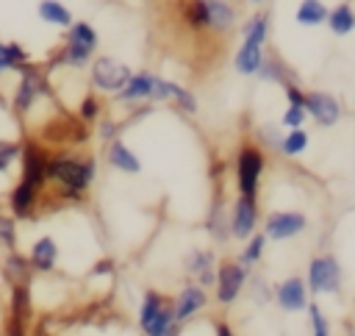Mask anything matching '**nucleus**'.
<instances>
[{
  "label": "nucleus",
  "instance_id": "obj_1",
  "mask_svg": "<svg viewBox=\"0 0 355 336\" xmlns=\"http://www.w3.org/2000/svg\"><path fill=\"white\" fill-rule=\"evenodd\" d=\"M97 156L86 150H53L47 161V186L58 203H80L97 180Z\"/></svg>",
  "mask_w": 355,
  "mask_h": 336
},
{
  "label": "nucleus",
  "instance_id": "obj_2",
  "mask_svg": "<svg viewBox=\"0 0 355 336\" xmlns=\"http://www.w3.org/2000/svg\"><path fill=\"white\" fill-rule=\"evenodd\" d=\"M136 325L144 336H180L183 325L175 322V311H172V294L147 286L141 292L139 308H136Z\"/></svg>",
  "mask_w": 355,
  "mask_h": 336
},
{
  "label": "nucleus",
  "instance_id": "obj_3",
  "mask_svg": "<svg viewBox=\"0 0 355 336\" xmlns=\"http://www.w3.org/2000/svg\"><path fill=\"white\" fill-rule=\"evenodd\" d=\"M266 150L252 139H241L236 153H233V183H236V194L244 197H258L261 200V183L266 178Z\"/></svg>",
  "mask_w": 355,
  "mask_h": 336
},
{
  "label": "nucleus",
  "instance_id": "obj_4",
  "mask_svg": "<svg viewBox=\"0 0 355 336\" xmlns=\"http://www.w3.org/2000/svg\"><path fill=\"white\" fill-rule=\"evenodd\" d=\"M53 97V83H50V75L44 72L42 64H28L19 75H17V86L11 92V114L17 119H28L36 106L42 100H50Z\"/></svg>",
  "mask_w": 355,
  "mask_h": 336
},
{
  "label": "nucleus",
  "instance_id": "obj_5",
  "mask_svg": "<svg viewBox=\"0 0 355 336\" xmlns=\"http://www.w3.org/2000/svg\"><path fill=\"white\" fill-rule=\"evenodd\" d=\"M302 278L308 283L311 297H338L341 289H344V269H341V261L333 253L311 255Z\"/></svg>",
  "mask_w": 355,
  "mask_h": 336
},
{
  "label": "nucleus",
  "instance_id": "obj_6",
  "mask_svg": "<svg viewBox=\"0 0 355 336\" xmlns=\"http://www.w3.org/2000/svg\"><path fill=\"white\" fill-rule=\"evenodd\" d=\"M89 75V89L97 92V94H119L125 89V83L130 81L133 75V67L116 56H108V53H97L86 69Z\"/></svg>",
  "mask_w": 355,
  "mask_h": 336
},
{
  "label": "nucleus",
  "instance_id": "obj_7",
  "mask_svg": "<svg viewBox=\"0 0 355 336\" xmlns=\"http://www.w3.org/2000/svg\"><path fill=\"white\" fill-rule=\"evenodd\" d=\"M250 272H252V269H247L236 255H222V258L216 261L214 303H216L219 308H225V311H227V308H233V305L241 300L244 289H247Z\"/></svg>",
  "mask_w": 355,
  "mask_h": 336
},
{
  "label": "nucleus",
  "instance_id": "obj_8",
  "mask_svg": "<svg viewBox=\"0 0 355 336\" xmlns=\"http://www.w3.org/2000/svg\"><path fill=\"white\" fill-rule=\"evenodd\" d=\"M311 228V217L302 208H272L261 219V233L266 242H288Z\"/></svg>",
  "mask_w": 355,
  "mask_h": 336
},
{
  "label": "nucleus",
  "instance_id": "obj_9",
  "mask_svg": "<svg viewBox=\"0 0 355 336\" xmlns=\"http://www.w3.org/2000/svg\"><path fill=\"white\" fill-rule=\"evenodd\" d=\"M227 219H230V242H244L250 239L255 230H261V200L258 197H244L236 194L227 205Z\"/></svg>",
  "mask_w": 355,
  "mask_h": 336
},
{
  "label": "nucleus",
  "instance_id": "obj_10",
  "mask_svg": "<svg viewBox=\"0 0 355 336\" xmlns=\"http://www.w3.org/2000/svg\"><path fill=\"white\" fill-rule=\"evenodd\" d=\"M50 153L53 150L47 144H42L36 136H25L22 139V150H19V180H28V183H33L36 189L44 192Z\"/></svg>",
  "mask_w": 355,
  "mask_h": 336
},
{
  "label": "nucleus",
  "instance_id": "obj_11",
  "mask_svg": "<svg viewBox=\"0 0 355 336\" xmlns=\"http://www.w3.org/2000/svg\"><path fill=\"white\" fill-rule=\"evenodd\" d=\"M305 114L316 128H336L344 117L341 100L327 89H305Z\"/></svg>",
  "mask_w": 355,
  "mask_h": 336
},
{
  "label": "nucleus",
  "instance_id": "obj_12",
  "mask_svg": "<svg viewBox=\"0 0 355 336\" xmlns=\"http://www.w3.org/2000/svg\"><path fill=\"white\" fill-rule=\"evenodd\" d=\"M216 261H219V255H216V250L211 244H194L180 258L186 278L200 283L208 292L214 289V280H216Z\"/></svg>",
  "mask_w": 355,
  "mask_h": 336
},
{
  "label": "nucleus",
  "instance_id": "obj_13",
  "mask_svg": "<svg viewBox=\"0 0 355 336\" xmlns=\"http://www.w3.org/2000/svg\"><path fill=\"white\" fill-rule=\"evenodd\" d=\"M311 292H308V283L300 272H291L286 275L283 280L272 283V303L277 305V311L283 314H302L311 303Z\"/></svg>",
  "mask_w": 355,
  "mask_h": 336
},
{
  "label": "nucleus",
  "instance_id": "obj_14",
  "mask_svg": "<svg viewBox=\"0 0 355 336\" xmlns=\"http://www.w3.org/2000/svg\"><path fill=\"white\" fill-rule=\"evenodd\" d=\"M6 205H8V214L17 222H31L42 211V189L17 178V183H11L6 189Z\"/></svg>",
  "mask_w": 355,
  "mask_h": 336
},
{
  "label": "nucleus",
  "instance_id": "obj_15",
  "mask_svg": "<svg viewBox=\"0 0 355 336\" xmlns=\"http://www.w3.org/2000/svg\"><path fill=\"white\" fill-rule=\"evenodd\" d=\"M211 297H208V289H202L200 283L194 280H183L180 289L172 294V311H175V322L178 325H189L191 319H197L205 308H208Z\"/></svg>",
  "mask_w": 355,
  "mask_h": 336
},
{
  "label": "nucleus",
  "instance_id": "obj_16",
  "mask_svg": "<svg viewBox=\"0 0 355 336\" xmlns=\"http://www.w3.org/2000/svg\"><path fill=\"white\" fill-rule=\"evenodd\" d=\"M227 205L230 200L225 197V192L216 186L214 194H211V203H208V211H205V219H202V228L211 239V244H230V219H227Z\"/></svg>",
  "mask_w": 355,
  "mask_h": 336
},
{
  "label": "nucleus",
  "instance_id": "obj_17",
  "mask_svg": "<svg viewBox=\"0 0 355 336\" xmlns=\"http://www.w3.org/2000/svg\"><path fill=\"white\" fill-rule=\"evenodd\" d=\"M155 78H158V72H150V69H133V75H130V81L125 83V89H122L119 94H114V103L122 106V111H130V108L144 106V103H153Z\"/></svg>",
  "mask_w": 355,
  "mask_h": 336
},
{
  "label": "nucleus",
  "instance_id": "obj_18",
  "mask_svg": "<svg viewBox=\"0 0 355 336\" xmlns=\"http://www.w3.org/2000/svg\"><path fill=\"white\" fill-rule=\"evenodd\" d=\"M25 255H28V264H31L33 275H53L61 264V244L53 233H42L31 242Z\"/></svg>",
  "mask_w": 355,
  "mask_h": 336
},
{
  "label": "nucleus",
  "instance_id": "obj_19",
  "mask_svg": "<svg viewBox=\"0 0 355 336\" xmlns=\"http://www.w3.org/2000/svg\"><path fill=\"white\" fill-rule=\"evenodd\" d=\"M103 161L114 169V172H119V175H125V178H136V175H141V158L136 156V150L125 142V139H114V142H108L105 144V150H103Z\"/></svg>",
  "mask_w": 355,
  "mask_h": 336
},
{
  "label": "nucleus",
  "instance_id": "obj_20",
  "mask_svg": "<svg viewBox=\"0 0 355 336\" xmlns=\"http://www.w3.org/2000/svg\"><path fill=\"white\" fill-rule=\"evenodd\" d=\"M255 78H258L261 83H275V86H280V89H286V86H291V83H302L300 72H297L286 58H280L275 50H266V58H263V64H261V69H258Z\"/></svg>",
  "mask_w": 355,
  "mask_h": 336
},
{
  "label": "nucleus",
  "instance_id": "obj_21",
  "mask_svg": "<svg viewBox=\"0 0 355 336\" xmlns=\"http://www.w3.org/2000/svg\"><path fill=\"white\" fill-rule=\"evenodd\" d=\"M236 33L241 36V42H252V44H263L269 42V33H272V14L266 8H252V14H247Z\"/></svg>",
  "mask_w": 355,
  "mask_h": 336
},
{
  "label": "nucleus",
  "instance_id": "obj_22",
  "mask_svg": "<svg viewBox=\"0 0 355 336\" xmlns=\"http://www.w3.org/2000/svg\"><path fill=\"white\" fill-rule=\"evenodd\" d=\"M266 58V47L263 44H252V42H239V47L233 50V58H230V67L236 75L241 78H255L261 64Z\"/></svg>",
  "mask_w": 355,
  "mask_h": 336
},
{
  "label": "nucleus",
  "instance_id": "obj_23",
  "mask_svg": "<svg viewBox=\"0 0 355 336\" xmlns=\"http://www.w3.org/2000/svg\"><path fill=\"white\" fill-rule=\"evenodd\" d=\"M0 275H3L6 286H14V283H33V269H31V264H28V255H25L19 247L3 253Z\"/></svg>",
  "mask_w": 355,
  "mask_h": 336
},
{
  "label": "nucleus",
  "instance_id": "obj_24",
  "mask_svg": "<svg viewBox=\"0 0 355 336\" xmlns=\"http://www.w3.org/2000/svg\"><path fill=\"white\" fill-rule=\"evenodd\" d=\"M324 28L336 39H344V36L355 33V6H352V0H338L336 6H330L327 19H324Z\"/></svg>",
  "mask_w": 355,
  "mask_h": 336
},
{
  "label": "nucleus",
  "instance_id": "obj_25",
  "mask_svg": "<svg viewBox=\"0 0 355 336\" xmlns=\"http://www.w3.org/2000/svg\"><path fill=\"white\" fill-rule=\"evenodd\" d=\"M36 17H39L44 25L58 28V31H67V28L75 22L72 8H69L67 3H61V0H39V3H36Z\"/></svg>",
  "mask_w": 355,
  "mask_h": 336
},
{
  "label": "nucleus",
  "instance_id": "obj_26",
  "mask_svg": "<svg viewBox=\"0 0 355 336\" xmlns=\"http://www.w3.org/2000/svg\"><path fill=\"white\" fill-rule=\"evenodd\" d=\"M327 11H330V6L324 0H297L291 17L300 28H322L327 19Z\"/></svg>",
  "mask_w": 355,
  "mask_h": 336
},
{
  "label": "nucleus",
  "instance_id": "obj_27",
  "mask_svg": "<svg viewBox=\"0 0 355 336\" xmlns=\"http://www.w3.org/2000/svg\"><path fill=\"white\" fill-rule=\"evenodd\" d=\"M105 114V100H103V94H97V92H83L80 97H78V103H75V117L80 119V122H86L89 128H94V122L100 119Z\"/></svg>",
  "mask_w": 355,
  "mask_h": 336
},
{
  "label": "nucleus",
  "instance_id": "obj_28",
  "mask_svg": "<svg viewBox=\"0 0 355 336\" xmlns=\"http://www.w3.org/2000/svg\"><path fill=\"white\" fill-rule=\"evenodd\" d=\"M61 39H69V42H75V44H80V47H89V50H100V33H97V28L92 25V22H86V19H75L67 31H64V36Z\"/></svg>",
  "mask_w": 355,
  "mask_h": 336
},
{
  "label": "nucleus",
  "instance_id": "obj_29",
  "mask_svg": "<svg viewBox=\"0 0 355 336\" xmlns=\"http://www.w3.org/2000/svg\"><path fill=\"white\" fill-rule=\"evenodd\" d=\"M0 58H3V64L8 67V72H14V75H19L28 64H33L31 61V53L19 44V42H6V39H0Z\"/></svg>",
  "mask_w": 355,
  "mask_h": 336
},
{
  "label": "nucleus",
  "instance_id": "obj_30",
  "mask_svg": "<svg viewBox=\"0 0 355 336\" xmlns=\"http://www.w3.org/2000/svg\"><path fill=\"white\" fill-rule=\"evenodd\" d=\"M266 244H269V242H266V236H263L261 230H255L250 239H244V242H241V250H239V255H236V258H239L247 269H255V267L261 264L263 253H266Z\"/></svg>",
  "mask_w": 355,
  "mask_h": 336
},
{
  "label": "nucleus",
  "instance_id": "obj_31",
  "mask_svg": "<svg viewBox=\"0 0 355 336\" xmlns=\"http://www.w3.org/2000/svg\"><path fill=\"white\" fill-rule=\"evenodd\" d=\"M311 144V133L308 128H294V131H286L283 133V142H280V156L283 158H300Z\"/></svg>",
  "mask_w": 355,
  "mask_h": 336
},
{
  "label": "nucleus",
  "instance_id": "obj_32",
  "mask_svg": "<svg viewBox=\"0 0 355 336\" xmlns=\"http://www.w3.org/2000/svg\"><path fill=\"white\" fill-rule=\"evenodd\" d=\"M128 128H130V125L125 122V117L119 119V117H111V114L105 111V114L94 122V136H97L103 144H108V142H114V139H122Z\"/></svg>",
  "mask_w": 355,
  "mask_h": 336
},
{
  "label": "nucleus",
  "instance_id": "obj_33",
  "mask_svg": "<svg viewBox=\"0 0 355 336\" xmlns=\"http://www.w3.org/2000/svg\"><path fill=\"white\" fill-rule=\"evenodd\" d=\"M283 133H286V128H280V122H261V125L252 128V139H255L263 150H272V153L280 150Z\"/></svg>",
  "mask_w": 355,
  "mask_h": 336
},
{
  "label": "nucleus",
  "instance_id": "obj_34",
  "mask_svg": "<svg viewBox=\"0 0 355 336\" xmlns=\"http://www.w3.org/2000/svg\"><path fill=\"white\" fill-rule=\"evenodd\" d=\"M244 292H247V297H250V303L255 308H263V305L272 303V283L261 272H250V280H247Z\"/></svg>",
  "mask_w": 355,
  "mask_h": 336
},
{
  "label": "nucleus",
  "instance_id": "obj_35",
  "mask_svg": "<svg viewBox=\"0 0 355 336\" xmlns=\"http://www.w3.org/2000/svg\"><path fill=\"white\" fill-rule=\"evenodd\" d=\"M19 150H22V139L0 136V178L8 175L19 164Z\"/></svg>",
  "mask_w": 355,
  "mask_h": 336
},
{
  "label": "nucleus",
  "instance_id": "obj_36",
  "mask_svg": "<svg viewBox=\"0 0 355 336\" xmlns=\"http://www.w3.org/2000/svg\"><path fill=\"white\" fill-rule=\"evenodd\" d=\"M178 111H183L186 117H197V111H200V100H197V94L189 89V86H183V83H175V92H172V100H169Z\"/></svg>",
  "mask_w": 355,
  "mask_h": 336
},
{
  "label": "nucleus",
  "instance_id": "obj_37",
  "mask_svg": "<svg viewBox=\"0 0 355 336\" xmlns=\"http://www.w3.org/2000/svg\"><path fill=\"white\" fill-rule=\"evenodd\" d=\"M0 247L3 250H17L19 247V222L0 208Z\"/></svg>",
  "mask_w": 355,
  "mask_h": 336
},
{
  "label": "nucleus",
  "instance_id": "obj_38",
  "mask_svg": "<svg viewBox=\"0 0 355 336\" xmlns=\"http://www.w3.org/2000/svg\"><path fill=\"white\" fill-rule=\"evenodd\" d=\"M305 314H308V325H311V336H333V328H330V319H327V314H324V308L316 303V300H311L308 303V308H305Z\"/></svg>",
  "mask_w": 355,
  "mask_h": 336
},
{
  "label": "nucleus",
  "instance_id": "obj_39",
  "mask_svg": "<svg viewBox=\"0 0 355 336\" xmlns=\"http://www.w3.org/2000/svg\"><path fill=\"white\" fill-rule=\"evenodd\" d=\"M277 122H280V128H286V131H294V128H305V122H308V114H305V108H300V106H286Z\"/></svg>",
  "mask_w": 355,
  "mask_h": 336
},
{
  "label": "nucleus",
  "instance_id": "obj_40",
  "mask_svg": "<svg viewBox=\"0 0 355 336\" xmlns=\"http://www.w3.org/2000/svg\"><path fill=\"white\" fill-rule=\"evenodd\" d=\"M114 275H116V261H114V258H108V255H103V258L92 261L89 272H86V278H89V280H97V278H114Z\"/></svg>",
  "mask_w": 355,
  "mask_h": 336
},
{
  "label": "nucleus",
  "instance_id": "obj_41",
  "mask_svg": "<svg viewBox=\"0 0 355 336\" xmlns=\"http://www.w3.org/2000/svg\"><path fill=\"white\" fill-rule=\"evenodd\" d=\"M208 322H211V333L214 336H239L233 322H227V317H208Z\"/></svg>",
  "mask_w": 355,
  "mask_h": 336
},
{
  "label": "nucleus",
  "instance_id": "obj_42",
  "mask_svg": "<svg viewBox=\"0 0 355 336\" xmlns=\"http://www.w3.org/2000/svg\"><path fill=\"white\" fill-rule=\"evenodd\" d=\"M283 97H286L288 106H300V108H305V89H302V83H291V86H286V89H283Z\"/></svg>",
  "mask_w": 355,
  "mask_h": 336
},
{
  "label": "nucleus",
  "instance_id": "obj_43",
  "mask_svg": "<svg viewBox=\"0 0 355 336\" xmlns=\"http://www.w3.org/2000/svg\"><path fill=\"white\" fill-rule=\"evenodd\" d=\"M341 336H355V319L352 317L341 319Z\"/></svg>",
  "mask_w": 355,
  "mask_h": 336
},
{
  "label": "nucleus",
  "instance_id": "obj_44",
  "mask_svg": "<svg viewBox=\"0 0 355 336\" xmlns=\"http://www.w3.org/2000/svg\"><path fill=\"white\" fill-rule=\"evenodd\" d=\"M244 3H247V6H252V8H261L266 0H244Z\"/></svg>",
  "mask_w": 355,
  "mask_h": 336
},
{
  "label": "nucleus",
  "instance_id": "obj_45",
  "mask_svg": "<svg viewBox=\"0 0 355 336\" xmlns=\"http://www.w3.org/2000/svg\"><path fill=\"white\" fill-rule=\"evenodd\" d=\"M6 75H8V67H6L3 58H0V78H6Z\"/></svg>",
  "mask_w": 355,
  "mask_h": 336
},
{
  "label": "nucleus",
  "instance_id": "obj_46",
  "mask_svg": "<svg viewBox=\"0 0 355 336\" xmlns=\"http://www.w3.org/2000/svg\"><path fill=\"white\" fill-rule=\"evenodd\" d=\"M227 3H239V0H227Z\"/></svg>",
  "mask_w": 355,
  "mask_h": 336
},
{
  "label": "nucleus",
  "instance_id": "obj_47",
  "mask_svg": "<svg viewBox=\"0 0 355 336\" xmlns=\"http://www.w3.org/2000/svg\"><path fill=\"white\" fill-rule=\"evenodd\" d=\"M352 319H355V317H352Z\"/></svg>",
  "mask_w": 355,
  "mask_h": 336
}]
</instances>
